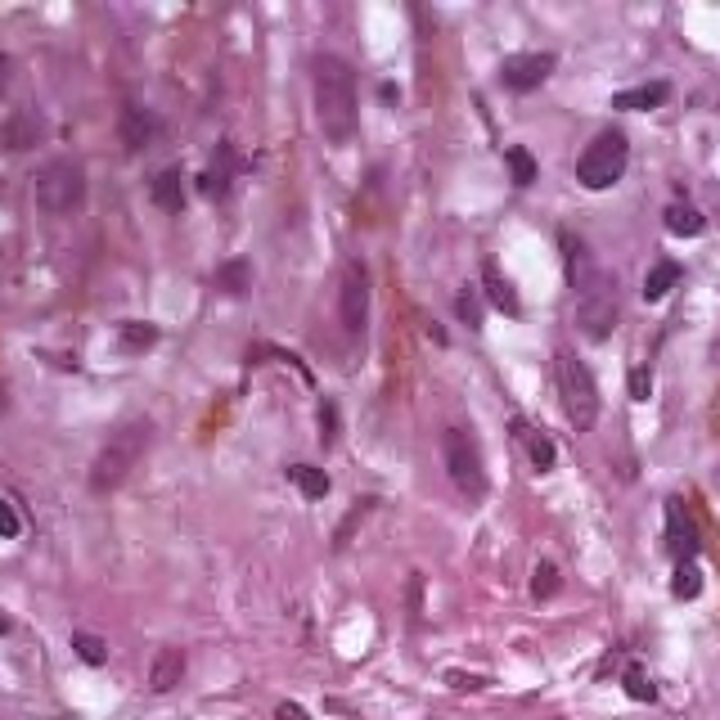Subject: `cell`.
<instances>
[{"label": "cell", "mask_w": 720, "mask_h": 720, "mask_svg": "<svg viewBox=\"0 0 720 720\" xmlns=\"http://www.w3.org/2000/svg\"><path fill=\"white\" fill-rule=\"evenodd\" d=\"M567 284H572V297H576V329H581V338L608 342L621 315L617 275L603 270L581 239H567Z\"/></svg>", "instance_id": "6da1fadb"}, {"label": "cell", "mask_w": 720, "mask_h": 720, "mask_svg": "<svg viewBox=\"0 0 720 720\" xmlns=\"http://www.w3.org/2000/svg\"><path fill=\"white\" fill-rule=\"evenodd\" d=\"M311 72H315V122H320L324 140L351 144L356 122H360L356 72H351V63L338 59V54H315Z\"/></svg>", "instance_id": "7a4b0ae2"}, {"label": "cell", "mask_w": 720, "mask_h": 720, "mask_svg": "<svg viewBox=\"0 0 720 720\" xmlns=\"http://www.w3.org/2000/svg\"><path fill=\"white\" fill-rule=\"evenodd\" d=\"M153 441V423L149 419H126L108 432V441L99 446L95 464H90V491L104 495V491H117V486L131 477V468L144 459Z\"/></svg>", "instance_id": "3957f363"}, {"label": "cell", "mask_w": 720, "mask_h": 720, "mask_svg": "<svg viewBox=\"0 0 720 720\" xmlns=\"http://www.w3.org/2000/svg\"><path fill=\"white\" fill-rule=\"evenodd\" d=\"M36 207L45 216H68L86 203V167L77 158H50L32 180Z\"/></svg>", "instance_id": "277c9868"}, {"label": "cell", "mask_w": 720, "mask_h": 720, "mask_svg": "<svg viewBox=\"0 0 720 720\" xmlns=\"http://www.w3.org/2000/svg\"><path fill=\"white\" fill-rule=\"evenodd\" d=\"M558 396H563V410H567V423L576 432H590L599 423V383H594L590 365L572 351H558Z\"/></svg>", "instance_id": "5b68a950"}, {"label": "cell", "mask_w": 720, "mask_h": 720, "mask_svg": "<svg viewBox=\"0 0 720 720\" xmlns=\"http://www.w3.org/2000/svg\"><path fill=\"white\" fill-rule=\"evenodd\" d=\"M626 162H630L626 135L621 131H599L581 149V158H576V180H581L585 189H612L621 176H626Z\"/></svg>", "instance_id": "8992f818"}, {"label": "cell", "mask_w": 720, "mask_h": 720, "mask_svg": "<svg viewBox=\"0 0 720 720\" xmlns=\"http://www.w3.org/2000/svg\"><path fill=\"white\" fill-rule=\"evenodd\" d=\"M441 464H446V477L455 482L459 495H468V500H482L486 495V464H482V450H477L473 432L464 428L441 432Z\"/></svg>", "instance_id": "52a82bcc"}, {"label": "cell", "mask_w": 720, "mask_h": 720, "mask_svg": "<svg viewBox=\"0 0 720 720\" xmlns=\"http://www.w3.org/2000/svg\"><path fill=\"white\" fill-rule=\"evenodd\" d=\"M338 320H342V333L351 342L365 338L369 329V270L360 257H347L338 266Z\"/></svg>", "instance_id": "ba28073f"}, {"label": "cell", "mask_w": 720, "mask_h": 720, "mask_svg": "<svg viewBox=\"0 0 720 720\" xmlns=\"http://www.w3.org/2000/svg\"><path fill=\"white\" fill-rule=\"evenodd\" d=\"M554 54L549 50H536V54H509V59L500 63V86L504 90H518V95H527V90L545 86L549 72H554Z\"/></svg>", "instance_id": "9c48e42d"}, {"label": "cell", "mask_w": 720, "mask_h": 720, "mask_svg": "<svg viewBox=\"0 0 720 720\" xmlns=\"http://www.w3.org/2000/svg\"><path fill=\"white\" fill-rule=\"evenodd\" d=\"M180 680H185V648L162 644L158 653H153V662H149V689L153 693H171Z\"/></svg>", "instance_id": "30bf717a"}, {"label": "cell", "mask_w": 720, "mask_h": 720, "mask_svg": "<svg viewBox=\"0 0 720 720\" xmlns=\"http://www.w3.org/2000/svg\"><path fill=\"white\" fill-rule=\"evenodd\" d=\"M117 131H122V144H126V149H131V153H140L144 144H153V140H158L162 122L149 113V108L126 104V108H122V122H117Z\"/></svg>", "instance_id": "8fae6325"}, {"label": "cell", "mask_w": 720, "mask_h": 720, "mask_svg": "<svg viewBox=\"0 0 720 720\" xmlns=\"http://www.w3.org/2000/svg\"><path fill=\"white\" fill-rule=\"evenodd\" d=\"M666 95H671L666 81H644V86L617 90V95H612V108H621V113H648V108H662Z\"/></svg>", "instance_id": "7c38bea8"}, {"label": "cell", "mask_w": 720, "mask_h": 720, "mask_svg": "<svg viewBox=\"0 0 720 720\" xmlns=\"http://www.w3.org/2000/svg\"><path fill=\"white\" fill-rule=\"evenodd\" d=\"M230 180H234V149L230 144H221L212 158V167L198 176V189H203V198H225L230 194Z\"/></svg>", "instance_id": "4fadbf2b"}, {"label": "cell", "mask_w": 720, "mask_h": 720, "mask_svg": "<svg viewBox=\"0 0 720 720\" xmlns=\"http://www.w3.org/2000/svg\"><path fill=\"white\" fill-rule=\"evenodd\" d=\"M482 288H486V302H491L495 311H504V315H522L518 293H513V284L500 275V266H495V261H486V266H482Z\"/></svg>", "instance_id": "5bb4252c"}, {"label": "cell", "mask_w": 720, "mask_h": 720, "mask_svg": "<svg viewBox=\"0 0 720 720\" xmlns=\"http://www.w3.org/2000/svg\"><path fill=\"white\" fill-rule=\"evenodd\" d=\"M180 167H162L158 176H153V185H149V198L162 207V212H180L185 207V185H180Z\"/></svg>", "instance_id": "9a60e30c"}, {"label": "cell", "mask_w": 720, "mask_h": 720, "mask_svg": "<svg viewBox=\"0 0 720 720\" xmlns=\"http://www.w3.org/2000/svg\"><path fill=\"white\" fill-rule=\"evenodd\" d=\"M666 230L680 234V239H698V234L707 230V216H702L698 207H689V203H671L666 207Z\"/></svg>", "instance_id": "2e32d148"}, {"label": "cell", "mask_w": 720, "mask_h": 720, "mask_svg": "<svg viewBox=\"0 0 720 720\" xmlns=\"http://www.w3.org/2000/svg\"><path fill=\"white\" fill-rule=\"evenodd\" d=\"M680 275H684L680 261H657V266L644 275V302H662V297L680 284Z\"/></svg>", "instance_id": "e0dca14e"}, {"label": "cell", "mask_w": 720, "mask_h": 720, "mask_svg": "<svg viewBox=\"0 0 720 720\" xmlns=\"http://www.w3.org/2000/svg\"><path fill=\"white\" fill-rule=\"evenodd\" d=\"M288 482H293L306 500H324V495H329V473L315 464H293L288 468Z\"/></svg>", "instance_id": "ac0fdd59"}, {"label": "cell", "mask_w": 720, "mask_h": 720, "mask_svg": "<svg viewBox=\"0 0 720 720\" xmlns=\"http://www.w3.org/2000/svg\"><path fill=\"white\" fill-rule=\"evenodd\" d=\"M36 140H41V117L14 113L5 122V144H9V149H27V144H36Z\"/></svg>", "instance_id": "d6986e66"}, {"label": "cell", "mask_w": 720, "mask_h": 720, "mask_svg": "<svg viewBox=\"0 0 720 720\" xmlns=\"http://www.w3.org/2000/svg\"><path fill=\"white\" fill-rule=\"evenodd\" d=\"M216 288H225V293H248L252 288V266L243 257H234V261H225V266H216Z\"/></svg>", "instance_id": "ffe728a7"}, {"label": "cell", "mask_w": 720, "mask_h": 720, "mask_svg": "<svg viewBox=\"0 0 720 720\" xmlns=\"http://www.w3.org/2000/svg\"><path fill=\"white\" fill-rule=\"evenodd\" d=\"M117 342H122L126 351H144L158 342V329H153L149 320H122L117 324Z\"/></svg>", "instance_id": "44dd1931"}, {"label": "cell", "mask_w": 720, "mask_h": 720, "mask_svg": "<svg viewBox=\"0 0 720 720\" xmlns=\"http://www.w3.org/2000/svg\"><path fill=\"white\" fill-rule=\"evenodd\" d=\"M518 437L527 441V455H531V464H536L540 473H549V468H554V441H549L545 432H531V428H522V423H518Z\"/></svg>", "instance_id": "7402d4cb"}, {"label": "cell", "mask_w": 720, "mask_h": 720, "mask_svg": "<svg viewBox=\"0 0 720 720\" xmlns=\"http://www.w3.org/2000/svg\"><path fill=\"white\" fill-rule=\"evenodd\" d=\"M671 590H675V599H698V594H702V572H698V563H693V558H680V563H675Z\"/></svg>", "instance_id": "603a6c76"}, {"label": "cell", "mask_w": 720, "mask_h": 720, "mask_svg": "<svg viewBox=\"0 0 720 720\" xmlns=\"http://www.w3.org/2000/svg\"><path fill=\"white\" fill-rule=\"evenodd\" d=\"M504 162H509V171H513V185H531V180H536V158H531L522 144L504 149Z\"/></svg>", "instance_id": "cb8c5ba5"}, {"label": "cell", "mask_w": 720, "mask_h": 720, "mask_svg": "<svg viewBox=\"0 0 720 720\" xmlns=\"http://www.w3.org/2000/svg\"><path fill=\"white\" fill-rule=\"evenodd\" d=\"M558 585H563V581H558V567L549 563V558H540L536 572H531V594H536V599H554Z\"/></svg>", "instance_id": "d4e9b609"}, {"label": "cell", "mask_w": 720, "mask_h": 720, "mask_svg": "<svg viewBox=\"0 0 720 720\" xmlns=\"http://www.w3.org/2000/svg\"><path fill=\"white\" fill-rule=\"evenodd\" d=\"M72 648H77V657L86 666H104L108 662V644L99 635H72Z\"/></svg>", "instance_id": "484cf974"}, {"label": "cell", "mask_w": 720, "mask_h": 720, "mask_svg": "<svg viewBox=\"0 0 720 720\" xmlns=\"http://www.w3.org/2000/svg\"><path fill=\"white\" fill-rule=\"evenodd\" d=\"M626 693L635 702H653V680H648L639 666H630V671H626Z\"/></svg>", "instance_id": "4316f807"}, {"label": "cell", "mask_w": 720, "mask_h": 720, "mask_svg": "<svg viewBox=\"0 0 720 720\" xmlns=\"http://www.w3.org/2000/svg\"><path fill=\"white\" fill-rule=\"evenodd\" d=\"M369 509H374V500H356V509L347 513V522H342V527H338V536H333V549H347V536H351V527H356V522L365 518Z\"/></svg>", "instance_id": "83f0119b"}, {"label": "cell", "mask_w": 720, "mask_h": 720, "mask_svg": "<svg viewBox=\"0 0 720 720\" xmlns=\"http://www.w3.org/2000/svg\"><path fill=\"white\" fill-rule=\"evenodd\" d=\"M630 396H635V401H648V396H653V369L648 365L630 369Z\"/></svg>", "instance_id": "f1b7e54d"}, {"label": "cell", "mask_w": 720, "mask_h": 720, "mask_svg": "<svg viewBox=\"0 0 720 720\" xmlns=\"http://www.w3.org/2000/svg\"><path fill=\"white\" fill-rule=\"evenodd\" d=\"M18 531H23V518H18V509L5 500V495H0V536H5V540H14Z\"/></svg>", "instance_id": "f546056e"}, {"label": "cell", "mask_w": 720, "mask_h": 720, "mask_svg": "<svg viewBox=\"0 0 720 720\" xmlns=\"http://www.w3.org/2000/svg\"><path fill=\"white\" fill-rule=\"evenodd\" d=\"M455 311H459V320H464V324L482 329V306H477L473 293H459V297H455Z\"/></svg>", "instance_id": "4dcf8cb0"}, {"label": "cell", "mask_w": 720, "mask_h": 720, "mask_svg": "<svg viewBox=\"0 0 720 720\" xmlns=\"http://www.w3.org/2000/svg\"><path fill=\"white\" fill-rule=\"evenodd\" d=\"M333 437H338V405L324 401V405H320V441L329 446Z\"/></svg>", "instance_id": "1f68e13d"}, {"label": "cell", "mask_w": 720, "mask_h": 720, "mask_svg": "<svg viewBox=\"0 0 720 720\" xmlns=\"http://www.w3.org/2000/svg\"><path fill=\"white\" fill-rule=\"evenodd\" d=\"M446 684L450 689H482L486 675H464V671H446Z\"/></svg>", "instance_id": "d6a6232c"}, {"label": "cell", "mask_w": 720, "mask_h": 720, "mask_svg": "<svg viewBox=\"0 0 720 720\" xmlns=\"http://www.w3.org/2000/svg\"><path fill=\"white\" fill-rule=\"evenodd\" d=\"M419 608H423V576L414 572L410 576V621H419Z\"/></svg>", "instance_id": "836d02e7"}, {"label": "cell", "mask_w": 720, "mask_h": 720, "mask_svg": "<svg viewBox=\"0 0 720 720\" xmlns=\"http://www.w3.org/2000/svg\"><path fill=\"white\" fill-rule=\"evenodd\" d=\"M275 720H311V716H306V707H297V702H279Z\"/></svg>", "instance_id": "e575fe53"}, {"label": "cell", "mask_w": 720, "mask_h": 720, "mask_svg": "<svg viewBox=\"0 0 720 720\" xmlns=\"http://www.w3.org/2000/svg\"><path fill=\"white\" fill-rule=\"evenodd\" d=\"M5 86H9V54H0V95H5Z\"/></svg>", "instance_id": "d590c367"}]
</instances>
